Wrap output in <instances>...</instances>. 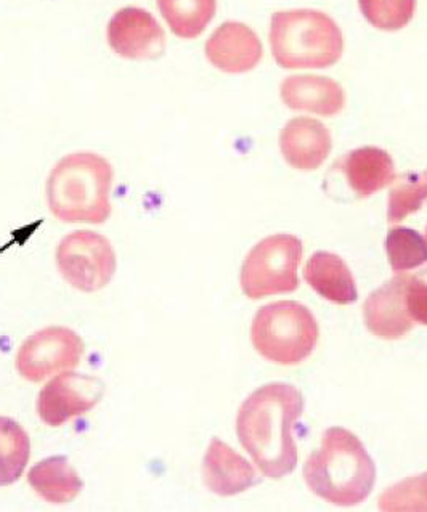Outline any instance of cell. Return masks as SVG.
Listing matches in <instances>:
<instances>
[{
	"instance_id": "cell-1",
	"label": "cell",
	"mask_w": 427,
	"mask_h": 512,
	"mask_svg": "<svg viewBox=\"0 0 427 512\" xmlns=\"http://www.w3.org/2000/svg\"><path fill=\"white\" fill-rule=\"evenodd\" d=\"M302 410L301 392L285 382H272L257 389L241 405L236 434L265 477L281 479L296 469L293 429Z\"/></svg>"
},
{
	"instance_id": "cell-2",
	"label": "cell",
	"mask_w": 427,
	"mask_h": 512,
	"mask_svg": "<svg viewBox=\"0 0 427 512\" xmlns=\"http://www.w3.org/2000/svg\"><path fill=\"white\" fill-rule=\"evenodd\" d=\"M305 484L315 495L338 506H355L373 492L376 466L357 435L331 427L322 447L305 461Z\"/></svg>"
},
{
	"instance_id": "cell-3",
	"label": "cell",
	"mask_w": 427,
	"mask_h": 512,
	"mask_svg": "<svg viewBox=\"0 0 427 512\" xmlns=\"http://www.w3.org/2000/svg\"><path fill=\"white\" fill-rule=\"evenodd\" d=\"M113 167L95 153H73L58 161L47 180V203L66 224H103L111 216Z\"/></svg>"
},
{
	"instance_id": "cell-4",
	"label": "cell",
	"mask_w": 427,
	"mask_h": 512,
	"mask_svg": "<svg viewBox=\"0 0 427 512\" xmlns=\"http://www.w3.org/2000/svg\"><path fill=\"white\" fill-rule=\"evenodd\" d=\"M273 58L285 70H323L336 65L344 37L333 18L318 10L277 12L270 23Z\"/></svg>"
},
{
	"instance_id": "cell-5",
	"label": "cell",
	"mask_w": 427,
	"mask_h": 512,
	"mask_svg": "<svg viewBox=\"0 0 427 512\" xmlns=\"http://www.w3.org/2000/svg\"><path fill=\"white\" fill-rule=\"evenodd\" d=\"M318 323L305 305L294 301L265 305L254 317L251 339L262 357L278 365L304 362L317 346Z\"/></svg>"
},
{
	"instance_id": "cell-6",
	"label": "cell",
	"mask_w": 427,
	"mask_h": 512,
	"mask_svg": "<svg viewBox=\"0 0 427 512\" xmlns=\"http://www.w3.org/2000/svg\"><path fill=\"white\" fill-rule=\"evenodd\" d=\"M302 241L293 235H273L256 244L241 269V288L249 299L293 293L299 286L297 269Z\"/></svg>"
},
{
	"instance_id": "cell-7",
	"label": "cell",
	"mask_w": 427,
	"mask_h": 512,
	"mask_svg": "<svg viewBox=\"0 0 427 512\" xmlns=\"http://www.w3.org/2000/svg\"><path fill=\"white\" fill-rule=\"evenodd\" d=\"M57 267L61 277L82 293H95L110 283L116 272V254L105 236L79 230L60 241Z\"/></svg>"
},
{
	"instance_id": "cell-8",
	"label": "cell",
	"mask_w": 427,
	"mask_h": 512,
	"mask_svg": "<svg viewBox=\"0 0 427 512\" xmlns=\"http://www.w3.org/2000/svg\"><path fill=\"white\" fill-rule=\"evenodd\" d=\"M84 342L70 328L52 326L31 334L17 355V371L26 381L41 382L81 363Z\"/></svg>"
},
{
	"instance_id": "cell-9",
	"label": "cell",
	"mask_w": 427,
	"mask_h": 512,
	"mask_svg": "<svg viewBox=\"0 0 427 512\" xmlns=\"http://www.w3.org/2000/svg\"><path fill=\"white\" fill-rule=\"evenodd\" d=\"M105 394L102 379L81 373H61L45 384L37 399V415L42 423L60 427L70 419L86 415Z\"/></svg>"
},
{
	"instance_id": "cell-10",
	"label": "cell",
	"mask_w": 427,
	"mask_h": 512,
	"mask_svg": "<svg viewBox=\"0 0 427 512\" xmlns=\"http://www.w3.org/2000/svg\"><path fill=\"white\" fill-rule=\"evenodd\" d=\"M108 44L127 60H156L166 50V34L150 12L126 7L108 23Z\"/></svg>"
},
{
	"instance_id": "cell-11",
	"label": "cell",
	"mask_w": 427,
	"mask_h": 512,
	"mask_svg": "<svg viewBox=\"0 0 427 512\" xmlns=\"http://www.w3.org/2000/svg\"><path fill=\"white\" fill-rule=\"evenodd\" d=\"M410 275H397L384 283L363 305L365 325L383 339H399L413 330L415 322L407 309V288Z\"/></svg>"
},
{
	"instance_id": "cell-12",
	"label": "cell",
	"mask_w": 427,
	"mask_h": 512,
	"mask_svg": "<svg viewBox=\"0 0 427 512\" xmlns=\"http://www.w3.org/2000/svg\"><path fill=\"white\" fill-rule=\"evenodd\" d=\"M262 44L249 26L227 21L206 42V57L224 73L241 74L254 70L262 60Z\"/></svg>"
},
{
	"instance_id": "cell-13",
	"label": "cell",
	"mask_w": 427,
	"mask_h": 512,
	"mask_svg": "<svg viewBox=\"0 0 427 512\" xmlns=\"http://www.w3.org/2000/svg\"><path fill=\"white\" fill-rule=\"evenodd\" d=\"M330 131L322 122L310 118H294L280 134L281 153L286 163L299 171H315L330 156Z\"/></svg>"
},
{
	"instance_id": "cell-14",
	"label": "cell",
	"mask_w": 427,
	"mask_h": 512,
	"mask_svg": "<svg viewBox=\"0 0 427 512\" xmlns=\"http://www.w3.org/2000/svg\"><path fill=\"white\" fill-rule=\"evenodd\" d=\"M203 479L206 487L219 496L243 493L259 484L253 466L222 440H211L203 461Z\"/></svg>"
},
{
	"instance_id": "cell-15",
	"label": "cell",
	"mask_w": 427,
	"mask_h": 512,
	"mask_svg": "<svg viewBox=\"0 0 427 512\" xmlns=\"http://www.w3.org/2000/svg\"><path fill=\"white\" fill-rule=\"evenodd\" d=\"M281 100L291 110L336 116L346 106V94L338 82L323 76H291L280 89Z\"/></svg>"
},
{
	"instance_id": "cell-16",
	"label": "cell",
	"mask_w": 427,
	"mask_h": 512,
	"mask_svg": "<svg viewBox=\"0 0 427 512\" xmlns=\"http://www.w3.org/2000/svg\"><path fill=\"white\" fill-rule=\"evenodd\" d=\"M339 167L346 174L349 187L358 198H368L395 180L394 161L381 148L365 147L350 151L339 163Z\"/></svg>"
},
{
	"instance_id": "cell-17",
	"label": "cell",
	"mask_w": 427,
	"mask_h": 512,
	"mask_svg": "<svg viewBox=\"0 0 427 512\" xmlns=\"http://www.w3.org/2000/svg\"><path fill=\"white\" fill-rule=\"evenodd\" d=\"M304 278L326 301L349 305L358 299L357 285L349 267L333 252H315L305 264Z\"/></svg>"
},
{
	"instance_id": "cell-18",
	"label": "cell",
	"mask_w": 427,
	"mask_h": 512,
	"mask_svg": "<svg viewBox=\"0 0 427 512\" xmlns=\"http://www.w3.org/2000/svg\"><path fill=\"white\" fill-rule=\"evenodd\" d=\"M28 482L42 500L66 504L78 498L84 482L65 456H52L31 468Z\"/></svg>"
},
{
	"instance_id": "cell-19",
	"label": "cell",
	"mask_w": 427,
	"mask_h": 512,
	"mask_svg": "<svg viewBox=\"0 0 427 512\" xmlns=\"http://www.w3.org/2000/svg\"><path fill=\"white\" fill-rule=\"evenodd\" d=\"M158 7L175 36L195 39L216 17L217 0H158Z\"/></svg>"
},
{
	"instance_id": "cell-20",
	"label": "cell",
	"mask_w": 427,
	"mask_h": 512,
	"mask_svg": "<svg viewBox=\"0 0 427 512\" xmlns=\"http://www.w3.org/2000/svg\"><path fill=\"white\" fill-rule=\"evenodd\" d=\"M29 456L28 432L12 418L0 416V487H9L21 479Z\"/></svg>"
},
{
	"instance_id": "cell-21",
	"label": "cell",
	"mask_w": 427,
	"mask_h": 512,
	"mask_svg": "<svg viewBox=\"0 0 427 512\" xmlns=\"http://www.w3.org/2000/svg\"><path fill=\"white\" fill-rule=\"evenodd\" d=\"M386 252L394 272L418 269L427 262V243L416 230L407 227L392 228L387 233Z\"/></svg>"
},
{
	"instance_id": "cell-22",
	"label": "cell",
	"mask_w": 427,
	"mask_h": 512,
	"mask_svg": "<svg viewBox=\"0 0 427 512\" xmlns=\"http://www.w3.org/2000/svg\"><path fill=\"white\" fill-rule=\"evenodd\" d=\"M427 200V179L418 174H405L394 180V188L387 201V220L391 224L419 211Z\"/></svg>"
},
{
	"instance_id": "cell-23",
	"label": "cell",
	"mask_w": 427,
	"mask_h": 512,
	"mask_svg": "<svg viewBox=\"0 0 427 512\" xmlns=\"http://www.w3.org/2000/svg\"><path fill=\"white\" fill-rule=\"evenodd\" d=\"M360 12L381 31H400L415 17L416 0H358Z\"/></svg>"
},
{
	"instance_id": "cell-24",
	"label": "cell",
	"mask_w": 427,
	"mask_h": 512,
	"mask_svg": "<svg viewBox=\"0 0 427 512\" xmlns=\"http://www.w3.org/2000/svg\"><path fill=\"white\" fill-rule=\"evenodd\" d=\"M383 511H427V472L389 488L379 500Z\"/></svg>"
},
{
	"instance_id": "cell-25",
	"label": "cell",
	"mask_w": 427,
	"mask_h": 512,
	"mask_svg": "<svg viewBox=\"0 0 427 512\" xmlns=\"http://www.w3.org/2000/svg\"><path fill=\"white\" fill-rule=\"evenodd\" d=\"M407 309L413 322L427 326V283L411 277L407 288Z\"/></svg>"
},
{
	"instance_id": "cell-26",
	"label": "cell",
	"mask_w": 427,
	"mask_h": 512,
	"mask_svg": "<svg viewBox=\"0 0 427 512\" xmlns=\"http://www.w3.org/2000/svg\"><path fill=\"white\" fill-rule=\"evenodd\" d=\"M426 240H427V227H426Z\"/></svg>"
},
{
	"instance_id": "cell-27",
	"label": "cell",
	"mask_w": 427,
	"mask_h": 512,
	"mask_svg": "<svg viewBox=\"0 0 427 512\" xmlns=\"http://www.w3.org/2000/svg\"><path fill=\"white\" fill-rule=\"evenodd\" d=\"M426 179H427V172H426Z\"/></svg>"
}]
</instances>
